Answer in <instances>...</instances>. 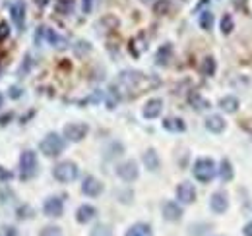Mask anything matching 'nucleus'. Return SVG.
I'll list each match as a JSON object with an SVG mask.
<instances>
[{
	"label": "nucleus",
	"mask_w": 252,
	"mask_h": 236,
	"mask_svg": "<svg viewBox=\"0 0 252 236\" xmlns=\"http://www.w3.org/2000/svg\"><path fill=\"white\" fill-rule=\"evenodd\" d=\"M35 43L37 45H43V43H47V45H51L53 49H68V39L63 37V35H59L55 30H51V28H47V26H41L37 33H35Z\"/></svg>",
	"instance_id": "obj_1"
},
{
	"label": "nucleus",
	"mask_w": 252,
	"mask_h": 236,
	"mask_svg": "<svg viewBox=\"0 0 252 236\" xmlns=\"http://www.w3.org/2000/svg\"><path fill=\"white\" fill-rule=\"evenodd\" d=\"M39 149H41V153H43L45 157H49V159L59 157L64 149H66V140L61 138L59 134L51 132V134H47V136L43 138V142L39 144Z\"/></svg>",
	"instance_id": "obj_2"
},
{
	"label": "nucleus",
	"mask_w": 252,
	"mask_h": 236,
	"mask_svg": "<svg viewBox=\"0 0 252 236\" xmlns=\"http://www.w3.org/2000/svg\"><path fill=\"white\" fill-rule=\"evenodd\" d=\"M192 175L194 178L198 180V182H204V184H208V182H212L214 177L218 175V169H216V163L212 161V159H198L196 163H194V167H192Z\"/></svg>",
	"instance_id": "obj_3"
},
{
	"label": "nucleus",
	"mask_w": 252,
	"mask_h": 236,
	"mask_svg": "<svg viewBox=\"0 0 252 236\" xmlns=\"http://www.w3.org/2000/svg\"><path fill=\"white\" fill-rule=\"evenodd\" d=\"M78 175H80V169H78V165H76L74 161H63V163H59V165L53 169L55 180H59V182H63V184L74 182V180L78 178Z\"/></svg>",
	"instance_id": "obj_4"
},
{
	"label": "nucleus",
	"mask_w": 252,
	"mask_h": 236,
	"mask_svg": "<svg viewBox=\"0 0 252 236\" xmlns=\"http://www.w3.org/2000/svg\"><path fill=\"white\" fill-rule=\"evenodd\" d=\"M37 155L32 149H26L22 151V157H20V177L24 180H30L37 175Z\"/></svg>",
	"instance_id": "obj_5"
},
{
	"label": "nucleus",
	"mask_w": 252,
	"mask_h": 236,
	"mask_svg": "<svg viewBox=\"0 0 252 236\" xmlns=\"http://www.w3.org/2000/svg\"><path fill=\"white\" fill-rule=\"evenodd\" d=\"M144 82H146V76L142 72H136V70H125L119 76V86L123 89H126V91H134V89L138 88L140 84H144Z\"/></svg>",
	"instance_id": "obj_6"
},
{
	"label": "nucleus",
	"mask_w": 252,
	"mask_h": 236,
	"mask_svg": "<svg viewBox=\"0 0 252 236\" xmlns=\"http://www.w3.org/2000/svg\"><path fill=\"white\" fill-rule=\"evenodd\" d=\"M90 128L88 124H82V122H76V124H68L64 128V140H70V142H82L86 136H88Z\"/></svg>",
	"instance_id": "obj_7"
},
{
	"label": "nucleus",
	"mask_w": 252,
	"mask_h": 236,
	"mask_svg": "<svg viewBox=\"0 0 252 236\" xmlns=\"http://www.w3.org/2000/svg\"><path fill=\"white\" fill-rule=\"evenodd\" d=\"M138 175H140V171H138V163L136 161H125V163H121L117 167V177L121 180H125V182H134L138 178Z\"/></svg>",
	"instance_id": "obj_8"
},
{
	"label": "nucleus",
	"mask_w": 252,
	"mask_h": 236,
	"mask_svg": "<svg viewBox=\"0 0 252 236\" xmlns=\"http://www.w3.org/2000/svg\"><path fill=\"white\" fill-rule=\"evenodd\" d=\"M103 192V182L97 180L95 177H86L82 182V194L88 198H97Z\"/></svg>",
	"instance_id": "obj_9"
},
{
	"label": "nucleus",
	"mask_w": 252,
	"mask_h": 236,
	"mask_svg": "<svg viewBox=\"0 0 252 236\" xmlns=\"http://www.w3.org/2000/svg\"><path fill=\"white\" fill-rule=\"evenodd\" d=\"M177 200L185 206L189 204H194L196 202V188L190 184V182H183L177 186Z\"/></svg>",
	"instance_id": "obj_10"
},
{
	"label": "nucleus",
	"mask_w": 252,
	"mask_h": 236,
	"mask_svg": "<svg viewBox=\"0 0 252 236\" xmlns=\"http://www.w3.org/2000/svg\"><path fill=\"white\" fill-rule=\"evenodd\" d=\"M10 14H12V20L16 24V30L24 31V26H26V6L22 0H16L12 6H10Z\"/></svg>",
	"instance_id": "obj_11"
},
{
	"label": "nucleus",
	"mask_w": 252,
	"mask_h": 236,
	"mask_svg": "<svg viewBox=\"0 0 252 236\" xmlns=\"http://www.w3.org/2000/svg\"><path fill=\"white\" fill-rule=\"evenodd\" d=\"M43 211H45V215H47V217H53V219L61 217V215L64 213L63 198H57V196L49 198V200L45 202V206H43Z\"/></svg>",
	"instance_id": "obj_12"
},
{
	"label": "nucleus",
	"mask_w": 252,
	"mask_h": 236,
	"mask_svg": "<svg viewBox=\"0 0 252 236\" xmlns=\"http://www.w3.org/2000/svg\"><path fill=\"white\" fill-rule=\"evenodd\" d=\"M210 209L218 215H223L227 209H229V198L225 192H216L212 198H210Z\"/></svg>",
	"instance_id": "obj_13"
},
{
	"label": "nucleus",
	"mask_w": 252,
	"mask_h": 236,
	"mask_svg": "<svg viewBox=\"0 0 252 236\" xmlns=\"http://www.w3.org/2000/svg\"><path fill=\"white\" fill-rule=\"evenodd\" d=\"M161 211H163V217L167 221H171V223H177L183 217V207L179 206L177 202H165L163 207H161Z\"/></svg>",
	"instance_id": "obj_14"
},
{
	"label": "nucleus",
	"mask_w": 252,
	"mask_h": 236,
	"mask_svg": "<svg viewBox=\"0 0 252 236\" xmlns=\"http://www.w3.org/2000/svg\"><path fill=\"white\" fill-rule=\"evenodd\" d=\"M161 113H163V101L161 99H150L146 105H144V111H142V115L144 118H148V120H154V118L161 117Z\"/></svg>",
	"instance_id": "obj_15"
},
{
	"label": "nucleus",
	"mask_w": 252,
	"mask_h": 236,
	"mask_svg": "<svg viewBox=\"0 0 252 236\" xmlns=\"http://www.w3.org/2000/svg\"><path fill=\"white\" fill-rule=\"evenodd\" d=\"M204 124H206V130L212 132V134H221V132H225V128H227L225 118L220 117V115H210V117L206 118Z\"/></svg>",
	"instance_id": "obj_16"
},
{
	"label": "nucleus",
	"mask_w": 252,
	"mask_h": 236,
	"mask_svg": "<svg viewBox=\"0 0 252 236\" xmlns=\"http://www.w3.org/2000/svg\"><path fill=\"white\" fill-rule=\"evenodd\" d=\"M95 217H97V209L94 206H80L78 207V211H76V221L78 223H82V225H86V223H92Z\"/></svg>",
	"instance_id": "obj_17"
},
{
	"label": "nucleus",
	"mask_w": 252,
	"mask_h": 236,
	"mask_svg": "<svg viewBox=\"0 0 252 236\" xmlns=\"http://www.w3.org/2000/svg\"><path fill=\"white\" fill-rule=\"evenodd\" d=\"M163 128H165L167 132H173V134H183V132L187 130V124H185L183 118L169 117L163 120Z\"/></svg>",
	"instance_id": "obj_18"
},
{
	"label": "nucleus",
	"mask_w": 252,
	"mask_h": 236,
	"mask_svg": "<svg viewBox=\"0 0 252 236\" xmlns=\"http://www.w3.org/2000/svg\"><path fill=\"white\" fill-rule=\"evenodd\" d=\"M173 59V45L165 43L163 47H159V51L156 53V64L158 66H167Z\"/></svg>",
	"instance_id": "obj_19"
},
{
	"label": "nucleus",
	"mask_w": 252,
	"mask_h": 236,
	"mask_svg": "<svg viewBox=\"0 0 252 236\" xmlns=\"http://www.w3.org/2000/svg\"><path fill=\"white\" fill-rule=\"evenodd\" d=\"M144 165H146V169L152 171V173L159 171V167H161V159H159V155L156 149H148V151L144 153Z\"/></svg>",
	"instance_id": "obj_20"
},
{
	"label": "nucleus",
	"mask_w": 252,
	"mask_h": 236,
	"mask_svg": "<svg viewBox=\"0 0 252 236\" xmlns=\"http://www.w3.org/2000/svg\"><path fill=\"white\" fill-rule=\"evenodd\" d=\"M218 175L223 182H231L233 177H235V173H233V165H231V161L229 159H223L220 163V169H218Z\"/></svg>",
	"instance_id": "obj_21"
},
{
	"label": "nucleus",
	"mask_w": 252,
	"mask_h": 236,
	"mask_svg": "<svg viewBox=\"0 0 252 236\" xmlns=\"http://www.w3.org/2000/svg\"><path fill=\"white\" fill-rule=\"evenodd\" d=\"M220 109L225 113H237L239 111V99L233 95H227L220 101Z\"/></svg>",
	"instance_id": "obj_22"
},
{
	"label": "nucleus",
	"mask_w": 252,
	"mask_h": 236,
	"mask_svg": "<svg viewBox=\"0 0 252 236\" xmlns=\"http://www.w3.org/2000/svg\"><path fill=\"white\" fill-rule=\"evenodd\" d=\"M126 236H152V227L146 223H136L128 229Z\"/></svg>",
	"instance_id": "obj_23"
},
{
	"label": "nucleus",
	"mask_w": 252,
	"mask_h": 236,
	"mask_svg": "<svg viewBox=\"0 0 252 236\" xmlns=\"http://www.w3.org/2000/svg\"><path fill=\"white\" fill-rule=\"evenodd\" d=\"M200 72L204 74V76H214L216 74V60L212 59V57H206V59L202 60V64H200Z\"/></svg>",
	"instance_id": "obj_24"
},
{
	"label": "nucleus",
	"mask_w": 252,
	"mask_h": 236,
	"mask_svg": "<svg viewBox=\"0 0 252 236\" xmlns=\"http://www.w3.org/2000/svg\"><path fill=\"white\" fill-rule=\"evenodd\" d=\"M200 28L204 31H212V28H214V14L212 12H202L200 14Z\"/></svg>",
	"instance_id": "obj_25"
},
{
	"label": "nucleus",
	"mask_w": 252,
	"mask_h": 236,
	"mask_svg": "<svg viewBox=\"0 0 252 236\" xmlns=\"http://www.w3.org/2000/svg\"><path fill=\"white\" fill-rule=\"evenodd\" d=\"M220 28H221V33H223V35H229L231 31L235 30V22H233V16H231V14H225V16L221 18Z\"/></svg>",
	"instance_id": "obj_26"
},
{
	"label": "nucleus",
	"mask_w": 252,
	"mask_h": 236,
	"mask_svg": "<svg viewBox=\"0 0 252 236\" xmlns=\"http://www.w3.org/2000/svg\"><path fill=\"white\" fill-rule=\"evenodd\" d=\"M190 105H192L196 111H206V109H210V101H206V99L200 97V95H192V97H190Z\"/></svg>",
	"instance_id": "obj_27"
},
{
	"label": "nucleus",
	"mask_w": 252,
	"mask_h": 236,
	"mask_svg": "<svg viewBox=\"0 0 252 236\" xmlns=\"http://www.w3.org/2000/svg\"><path fill=\"white\" fill-rule=\"evenodd\" d=\"M16 200V194L8 188V186H2L0 188V206H6V204H12Z\"/></svg>",
	"instance_id": "obj_28"
},
{
	"label": "nucleus",
	"mask_w": 252,
	"mask_h": 236,
	"mask_svg": "<svg viewBox=\"0 0 252 236\" xmlns=\"http://www.w3.org/2000/svg\"><path fill=\"white\" fill-rule=\"evenodd\" d=\"M90 236H113V231L109 225H95Z\"/></svg>",
	"instance_id": "obj_29"
},
{
	"label": "nucleus",
	"mask_w": 252,
	"mask_h": 236,
	"mask_svg": "<svg viewBox=\"0 0 252 236\" xmlns=\"http://www.w3.org/2000/svg\"><path fill=\"white\" fill-rule=\"evenodd\" d=\"M169 8H171V0H158L156 6H154L156 14H165Z\"/></svg>",
	"instance_id": "obj_30"
},
{
	"label": "nucleus",
	"mask_w": 252,
	"mask_h": 236,
	"mask_svg": "<svg viewBox=\"0 0 252 236\" xmlns=\"http://www.w3.org/2000/svg\"><path fill=\"white\" fill-rule=\"evenodd\" d=\"M41 236H63V231H61L59 227H47V229L41 233Z\"/></svg>",
	"instance_id": "obj_31"
},
{
	"label": "nucleus",
	"mask_w": 252,
	"mask_h": 236,
	"mask_svg": "<svg viewBox=\"0 0 252 236\" xmlns=\"http://www.w3.org/2000/svg\"><path fill=\"white\" fill-rule=\"evenodd\" d=\"M18 215H20V219H30V217L33 215L32 207H30V206L20 207V209H18Z\"/></svg>",
	"instance_id": "obj_32"
},
{
	"label": "nucleus",
	"mask_w": 252,
	"mask_h": 236,
	"mask_svg": "<svg viewBox=\"0 0 252 236\" xmlns=\"http://www.w3.org/2000/svg\"><path fill=\"white\" fill-rule=\"evenodd\" d=\"M22 93H24V89L18 88V86H12V88L8 89V95H10L12 99H20V97H22Z\"/></svg>",
	"instance_id": "obj_33"
},
{
	"label": "nucleus",
	"mask_w": 252,
	"mask_h": 236,
	"mask_svg": "<svg viewBox=\"0 0 252 236\" xmlns=\"http://www.w3.org/2000/svg\"><path fill=\"white\" fill-rule=\"evenodd\" d=\"M12 178H14V173H10L8 169L0 167V182H8V180H12Z\"/></svg>",
	"instance_id": "obj_34"
},
{
	"label": "nucleus",
	"mask_w": 252,
	"mask_h": 236,
	"mask_svg": "<svg viewBox=\"0 0 252 236\" xmlns=\"http://www.w3.org/2000/svg\"><path fill=\"white\" fill-rule=\"evenodd\" d=\"M0 236H18V231L14 227H2L0 229Z\"/></svg>",
	"instance_id": "obj_35"
},
{
	"label": "nucleus",
	"mask_w": 252,
	"mask_h": 236,
	"mask_svg": "<svg viewBox=\"0 0 252 236\" xmlns=\"http://www.w3.org/2000/svg\"><path fill=\"white\" fill-rule=\"evenodd\" d=\"M10 35V28H8V24L6 22H0V41L2 39H6Z\"/></svg>",
	"instance_id": "obj_36"
},
{
	"label": "nucleus",
	"mask_w": 252,
	"mask_h": 236,
	"mask_svg": "<svg viewBox=\"0 0 252 236\" xmlns=\"http://www.w3.org/2000/svg\"><path fill=\"white\" fill-rule=\"evenodd\" d=\"M92 8H94V0H82V10H84V14H90Z\"/></svg>",
	"instance_id": "obj_37"
},
{
	"label": "nucleus",
	"mask_w": 252,
	"mask_h": 236,
	"mask_svg": "<svg viewBox=\"0 0 252 236\" xmlns=\"http://www.w3.org/2000/svg\"><path fill=\"white\" fill-rule=\"evenodd\" d=\"M12 118H14V115H12V113L2 115V117H0V126H8V124L12 122Z\"/></svg>",
	"instance_id": "obj_38"
},
{
	"label": "nucleus",
	"mask_w": 252,
	"mask_h": 236,
	"mask_svg": "<svg viewBox=\"0 0 252 236\" xmlns=\"http://www.w3.org/2000/svg\"><path fill=\"white\" fill-rule=\"evenodd\" d=\"M243 235H245V236H252V221L245 225V229H243Z\"/></svg>",
	"instance_id": "obj_39"
},
{
	"label": "nucleus",
	"mask_w": 252,
	"mask_h": 236,
	"mask_svg": "<svg viewBox=\"0 0 252 236\" xmlns=\"http://www.w3.org/2000/svg\"><path fill=\"white\" fill-rule=\"evenodd\" d=\"M47 2H49V0H37V4H39V6H45Z\"/></svg>",
	"instance_id": "obj_40"
},
{
	"label": "nucleus",
	"mask_w": 252,
	"mask_h": 236,
	"mask_svg": "<svg viewBox=\"0 0 252 236\" xmlns=\"http://www.w3.org/2000/svg\"><path fill=\"white\" fill-rule=\"evenodd\" d=\"M2 105H4V95L0 93V109H2Z\"/></svg>",
	"instance_id": "obj_41"
}]
</instances>
